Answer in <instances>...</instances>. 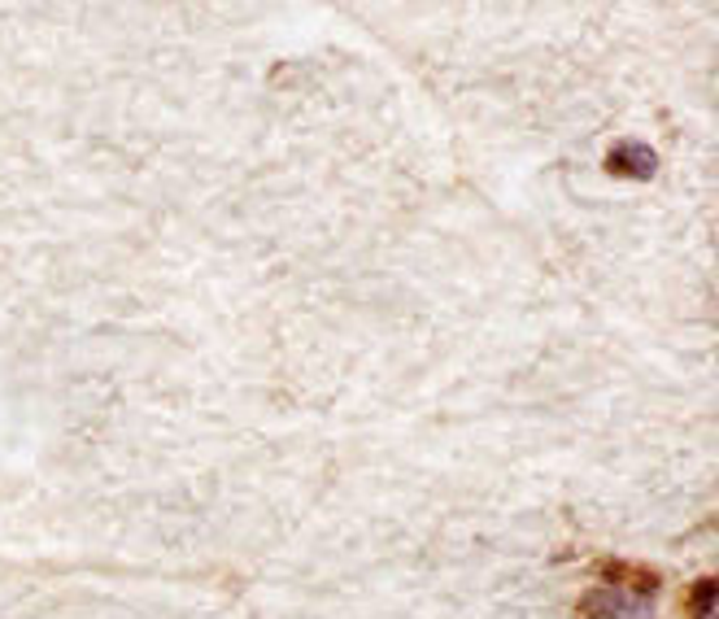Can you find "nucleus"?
Wrapping results in <instances>:
<instances>
[{
    "label": "nucleus",
    "instance_id": "obj_1",
    "mask_svg": "<svg viewBox=\"0 0 719 619\" xmlns=\"http://www.w3.org/2000/svg\"><path fill=\"white\" fill-rule=\"evenodd\" d=\"M580 619H654V576L597 584L580 602Z\"/></svg>",
    "mask_w": 719,
    "mask_h": 619
},
{
    "label": "nucleus",
    "instance_id": "obj_2",
    "mask_svg": "<svg viewBox=\"0 0 719 619\" xmlns=\"http://www.w3.org/2000/svg\"><path fill=\"white\" fill-rule=\"evenodd\" d=\"M654 166H658V153H654L649 144H641V140H623V144H615L610 157H606V170L619 175V179H649Z\"/></svg>",
    "mask_w": 719,
    "mask_h": 619
},
{
    "label": "nucleus",
    "instance_id": "obj_3",
    "mask_svg": "<svg viewBox=\"0 0 719 619\" xmlns=\"http://www.w3.org/2000/svg\"><path fill=\"white\" fill-rule=\"evenodd\" d=\"M710 597H715V580L697 584V619H710Z\"/></svg>",
    "mask_w": 719,
    "mask_h": 619
}]
</instances>
